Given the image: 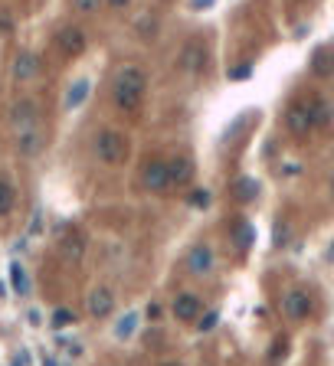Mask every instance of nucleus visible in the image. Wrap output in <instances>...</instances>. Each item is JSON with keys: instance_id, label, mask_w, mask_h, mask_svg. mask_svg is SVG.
I'll use <instances>...</instances> for the list:
<instances>
[{"instance_id": "f257e3e1", "label": "nucleus", "mask_w": 334, "mask_h": 366, "mask_svg": "<svg viewBox=\"0 0 334 366\" xmlns=\"http://www.w3.org/2000/svg\"><path fill=\"white\" fill-rule=\"evenodd\" d=\"M144 92H148V75L141 66H122L115 75L112 85V98L122 112H138L144 102Z\"/></svg>"}, {"instance_id": "f03ea898", "label": "nucleus", "mask_w": 334, "mask_h": 366, "mask_svg": "<svg viewBox=\"0 0 334 366\" xmlns=\"http://www.w3.org/2000/svg\"><path fill=\"white\" fill-rule=\"evenodd\" d=\"M96 154L102 164H108V167H118V164H124V157H128V141H124V134L118 131H98L96 134Z\"/></svg>"}, {"instance_id": "7ed1b4c3", "label": "nucleus", "mask_w": 334, "mask_h": 366, "mask_svg": "<svg viewBox=\"0 0 334 366\" xmlns=\"http://www.w3.org/2000/svg\"><path fill=\"white\" fill-rule=\"evenodd\" d=\"M144 190H154V193H167L171 190V177H167V160H148L141 174Z\"/></svg>"}, {"instance_id": "20e7f679", "label": "nucleus", "mask_w": 334, "mask_h": 366, "mask_svg": "<svg viewBox=\"0 0 334 366\" xmlns=\"http://www.w3.org/2000/svg\"><path fill=\"white\" fill-rule=\"evenodd\" d=\"M285 128H288V134H295V138H305L308 131H315V124H311V112H308V102L288 105Z\"/></svg>"}, {"instance_id": "39448f33", "label": "nucleus", "mask_w": 334, "mask_h": 366, "mask_svg": "<svg viewBox=\"0 0 334 366\" xmlns=\"http://www.w3.org/2000/svg\"><path fill=\"white\" fill-rule=\"evenodd\" d=\"M282 311H285L288 320H308L311 318V298H308V292H288L285 298H282Z\"/></svg>"}, {"instance_id": "423d86ee", "label": "nucleus", "mask_w": 334, "mask_h": 366, "mask_svg": "<svg viewBox=\"0 0 334 366\" xmlns=\"http://www.w3.org/2000/svg\"><path fill=\"white\" fill-rule=\"evenodd\" d=\"M56 46L66 53V56H82L86 53V46H89V39H86V33L79 27H63L56 33Z\"/></svg>"}, {"instance_id": "0eeeda50", "label": "nucleus", "mask_w": 334, "mask_h": 366, "mask_svg": "<svg viewBox=\"0 0 334 366\" xmlns=\"http://www.w3.org/2000/svg\"><path fill=\"white\" fill-rule=\"evenodd\" d=\"M37 118H39V108L33 98H20L13 108H10V124L23 131V128H37Z\"/></svg>"}, {"instance_id": "6e6552de", "label": "nucleus", "mask_w": 334, "mask_h": 366, "mask_svg": "<svg viewBox=\"0 0 334 366\" xmlns=\"http://www.w3.org/2000/svg\"><path fill=\"white\" fill-rule=\"evenodd\" d=\"M177 66H181L184 72H203V66H207V49H203V43L191 39V43L181 49V56H177Z\"/></svg>"}, {"instance_id": "1a4fd4ad", "label": "nucleus", "mask_w": 334, "mask_h": 366, "mask_svg": "<svg viewBox=\"0 0 334 366\" xmlns=\"http://www.w3.org/2000/svg\"><path fill=\"white\" fill-rule=\"evenodd\" d=\"M187 268H191L193 275H210L213 272V249L207 242H197L187 252Z\"/></svg>"}, {"instance_id": "9d476101", "label": "nucleus", "mask_w": 334, "mask_h": 366, "mask_svg": "<svg viewBox=\"0 0 334 366\" xmlns=\"http://www.w3.org/2000/svg\"><path fill=\"white\" fill-rule=\"evenodd\" d=\"M167 177H171V187H187L193 180V164L191 157H174L167 160Z\"/></svg>"}, {"instance_id": "9b49d317", "label": "nucleus", "mask_w": 334, "mask_h": 366, "mask_svg": "<svg viewBox=\"0 0 334 366\" xmlns=\"http://www.w3.org/2000/svg\"><path fill=\"white\" fill-rule=\"evenodd\" d=\"M112 311H115V294L108 288H96L89 294V314L92 318H108Z\"/></svg>"}, {"instance_id": "f8f14e48", "label": "nucleus", "mask_w": 334, "mask_h": 366, "mask_svg": "<svg viewBox=\"0 0 334 366\" xmlns=\"http://www.w3.org/2000/svg\"><path fill=\"white\" fill-rule=\"evenodd\" d=\"M39 75V59L33 56V53H20L17 59H13V79L17 82H30V79H37Z\"/></svg>"}, {"instance_id": "ddd939ff", "label": "nucleus", "mask_w": 334, "mask_h": 366, "mask_svg": "<svg viewBox=\"0 0 334 366\" xmlns=\"http://www.w3.org/2000/svg\"><path fill=\"white\" fill-rule=\"evenodd\" d=\"M174 318L197 320L200 318V298H197V294H177V301H174Z\"/></svg>"}, {"instance_id": "4468645a", "label": "nucleus", "mask_w": 334, "mask_h": 366, "mask_svg": "<svg viewBox=\"0 0 334 366\" xmlns=\"http://www.w3.org/2000/svg\"><path fill=\"white\" fill-rule=\"evenodd\" d=\"M308 112H311V124L315 128H328L334 122V105L328 98H308Z\"/></svg>"}, {"instance_id": "2eb2a0df", "label": "nucleus", "mask_w": 334, "mask_h": 366, "mask_svg": "<svg viewBox=\"0 0 334 366\" xmlns=\"http://www.w3.org/2000/svg\"><path fill=\"white\" fill-rule=\"evenodd\" d=\"M39 148H43V134H39L37 128H23V131H17V150L23 154V157L39 154Z\"/></svg>"}, {"instance_id": "dca6fc26", "label": "nucleus", "mask_w": 334, "mask_h": 366, "mask_svg": "<svg viewBox=\"0 0 334 366\" xmlns=\"http://www.w3.org/2000/svg\"><path fill=\"white\" fill-rule=\"evenodd\" d=\"M311 72H315L318 79H328V75H334V53L328 46L315 49V56H311Z\"/></svg>"}, {"instance_id": "f3484780", "label": "nucleus", "mask_w": 334, "mask_h": 366, "mask_svg": "<svg viewBox=\"0 0 334 366\" xmlns=\"http://www.w3.org/2000/svg\"><path fill=\"white\" fill-rule=\"evenodd\" d=\"M233 197H236L239 203H252V200L259 197V180L256 177H239L236 183H233Z\"/></svg>"}, {"instance_id": "a211bd4d", "label": "nucleus", "mask_w": 334, "mask_h": 366, "mask_svg": "<svg viewBox=\"0 0 334 366\" xmlns=\"http://www.w3.org/2000/svg\"><path fill=\"white\" fill-rule=\"evenodd\" d=\"M89 92H92V82L89 79H79V82L69 85V92H66V108L72 112V108H79V105L89 98Z\"/></svg>"}, {"instance_id": "6ab92c4d", "label": "nucleus", "mask_w": 334, "mask_h": 366, "mask_svg": "<svg viewBox=\"0 0 334 366\" xmlns=\"http://www.w3.org/2000/svg\"><path fill=\"white\" fill-rule=\"evenodd\" d=\"M233 242H236L239 252L252 249V242H256V226L252 223H236L233 226Z\"/></svg>"}, {"instance_id": "aec40b11", "label": "nucleus", "mask_w": 334, "mask_h": 366, "mask_svg": "<svg viewBox=\"0 0 334 366\" xmlns=\"http://www.w3.org/2000/svg\"><path fill=\"white\" fill-rule=\"evenodd\" d=\"M10 285L17 294H30V278H27V268L20 262H10Z\"/></svg>"}, {"instance_id": "412c9836", "label": "nucleus", "mask_w": 334, "mask_h": 366, "mask_svg": "<svg viewBox=\"0 0 334 366\" xmlns=\"http://www.w3.org/2000/svg\"><path fill=\"white\" fill-rule=\"evenodd\" d=\"M63 252H66V259H82V252H86V242H82V235L72 233L63 239Z\"/></svg>"}, {"instance_id": "4be33fe9", "label": "nucleus", "mask_w": 334, "mask_h": 366, "mask_svg": "<svg viewBox=\"0 0 334 366\" xmlns=\"http://www.w3.org/2000/svg\"><path fill=\"white\" fill-rule=\"evenodd\" d=\"M13 200H17V193H13V183L0 177V216H7L10 209H13Z\"/></svg>"}, {"instance_id": "5701e85b", "label": "nucleus", "mask_w": 334, "mask_h": 366, "mask_svg": "<svg viewBox=\"0 0 334 366\" xmlns=\"http://www.w3.org/2000/svg\"><path fill=\"white\" fill-rule=\"evenodd\" d=\"M134 324H138V314H134V311H128V314H124V318L115 324V337H118V340L131 337V334H134Z\"/></svg>"}, {"instance_id": "b1692460", "label": "nucleus", "mask_w": 334, "mask_h": 366, "mask_svg": "<svg viewBox=\"0 0 334 366\" xmlns=\"http://www.w3.org/2000/svg\"><path fill=\"white\" fill-rule=\"evenodd\" d=\"M49 324H53L56 330H63V327H69V324H76V314H72L69 308H56V311H53V320H49Z\"/></svg>"}, {"instance_id": "393cba45", "label": "nucleus", "mask_w": 334, "mask_h": 366, "mask_svg": "<svg viewBox=\"0 0 334 366\" xmlns=\"http://www.w3.org/2000/svg\"><path fill=\"white\" fill-rule=\"evenodd\" d=\"M98 7H102V0H72V10H76V13H82V17H92V13H98Z\"/></svg>"}, {"instance_id": "a878e982", "label": "nucleus", "mask_w": 334, "mask_h": 366, "mask_svg": "<svg viewBox=\"0 0 334 366\" xmlns=\"http://www.w3.org/2000/svg\"><path fill=\"white\" fill-rule=\"evenodd\" d=\"M210 190H193L191 193V207H197V209H207L210 207Z\"/></svg>"}, {"instance_id": "bb28decb", "label": "nucleus", "mask_w": 334, "mask_h": 366, "mask_svg": "<svg viewBox=\"0 0 334 366\" xmlns=\"http://www.w3.org/2000/svg\"><path fill=\"white\" fill-rule=\"evenodd\" d=\"M217 320H220V314H217V311H210V314H203V320H197V330H203V334H207V330L217 327Z\"/></svg>"}, {"instance_id": "cd10ccee", "label": "nucleus", "mask_w": 334, "mask_h": 366, "mask_svg": "<svg viewBox=\"0 0 334 366\" xmlns=\"http://www.w3.org/2000/svg\"><path fill=\"white\" fill-rule=\"evenodd\" d=\"M249 75H252V66H249V63H243V66H236V69H229V79H233V82H243V79H249Z\"/></svg>"}, {"instance_id": "c85d7f7f", "label": "nucleus", "mask_w": 334, "mask_h": 366, "mask_svg": "<svg viewBox=\"0 0 334 366\" xmlns=\"http://www.w3.org/2000/svg\"><path fill=\"white\" fill-rule=\"evenodd\" d=\"M285 239H288V226L278 223L276 226V245H285Z\"/></svg>"}, {"instance_id": "c756f323", "label": "nucleus", "mask_w": 334, "mask_h": 366, "mask_svg": "<svg viewBox=\"0 0 334 366\" xmlns=\"http://www.w3.org/2000/svg\"><path fill=\"white\" fill-rule=\"evenodd\" d=\"M144 314H148L151 320H158V318H161V304H148V311H144Z\"/></svg>"}, {"instance_id": "7c9ffc66", "label": "nucleus", "mask_w": 334, "mask_h": 366, "mask_svg": "<svg viewBox=\"0 0 334 366\" xmlns=\"http://www.w3.org/2000/svg\"><path fill=\"white\" fill-rule=\"evenodd\" d=\"M213 4H217V0H193L191 7H193V10H210Z\"/></svg>"}, {"instance_id": "2f4dec72", "label": "nucleus", "mask_w": 334, "mask_h": 366, "mask_svg": "<svg viewBox=\"0 0 334 366\" xmlns=\"http://www.w3.org/2000/svg\"><path fill=\"white\" fill-rule=\"evenodd\" d=\"M105 4H108V7H112V10H124V7H128V4H131V0H105Z\"/></svg>"}, {"instance_id": "473e14b6", "label": "nucleus", "mask_w": 334, "mask_h": 366, "mask_svg": "<svg viewBox=\"0 0 334 366\" xmlns=\"http://www.w3.org/2000/svg\"><path fill=\"white\" fill-rule=\"evenodd\" d=\"M27 320H30V324H33V327H39V324H43V318H39V311H30V314H27Z\"/></svg>"}, {"instance_id": "72a5a7b5", "label": "nucleus", "mask_w": 334, "mask_h": 366, "mask_svg": "<svg viewBox=\"0 0 334 366\" xmlns=\"http://www.w3.org/2000/svg\"><path fill=\"white\" fill-rule=\"evenodd\" d=\"M10 30H13V23H10V17H4V13H0V33H10Z\"/></svg>"}, {"instance_id": "f704fd0d", "label": "nucleus", "mask_w": 334, "mask_h": 366, "mask_svg": "<svg viewBox=\"0 0 334 366\" xmlns=\"http://www.w3.org/2000/svg\"><path fill=\"white\" fill-rule=\"evenodd\" d=\"M43 366H56V360H53V357H46V360H43Z\"/></svg>"}, {"instance_id": "c9c22d12", "label": "nucleus", "mask_w": 334, "mask_h": 366, "mask_svg": "<svg viewBox=\"0 0 334 366\" xmlns=\"http://www.w3.org/2000/svg\"><path fill=\"white\" fill-rule=\"evenodd\" d=\"M328 255H331V259H334V245H331V252H328Z\"/></svg>"}, {"instance_id": "e433bc0d", "label": "nucleus", "mask_w": 334, "mask_h": 366, "mask_svg": "<svg viewBox=\"0 0 334 366\" xmlns=\"http://www.w3.org/2000/svg\"><path fill=\"white\" fill-rule=\"evenodd\" d=\"M331 190H334V180H331Z\"/></svg>"}]
</instances>
